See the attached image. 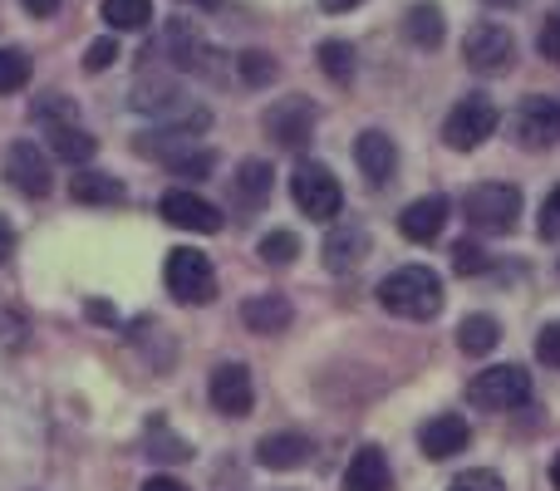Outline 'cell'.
<instances>
[{"label":"cell","mask_w":560,"mask_h":491,"mask_svg":"<svg viewBox=\"0 0 560 491\" xmlns=\"http://www.w3.org/2000/svg\"><path fill=\"white\" fill-rule=\"evenodd\" d=\"M378 305L398 319H433L443 309V280L428 266H398L378 285Z\"/></svg>","instance_id":"1"},{"label":"cell","mask_w":560,"mask_h":491,"mask_svg":"<svg viewBox=\"0 0 560 491\" xmlns=\"http://www.w3.org/2000/svg\"><path fill=\"white\" fill-rule=\"evenodd\" d=\"M290 197H295V207L310 222H335L339 207H345V187H339V177L329 173L325 163H295V173H290Z\"/></svg>","instance_id":"2"},{"label":"cell","mask_w":560,"mask_h":491,"mask_svg":"<svg viewBox=\"0 0 560 491\" xmlns=\"http://www.w3.org/2000/svg\"><path fill=\"white\" fill-rule=\"evenodd\" d=\"M467 398L477 408H487V413H512V408L532 404V374L522 364H497L467 384Z\"/></svg>","instance_id":"3"},{"label":"cell","mask_w":560,"mask_h":491,"mask_svg":"<svg viewBox=\"0 0 560 491\" xmlns=\"http://www.w3.org/2000/svg\"><path fill=\"white\" fill-rule=\"evenodd\" d=\"M463 212L477 232L506 236V232H516V217H522V192H516L512 183H482L467 192Z\"/></svg>","instance_id":"4"},{"label":"cell","mask_w":560,"mask_h":491,"mask_svg":"<svg viewBox=\"0 0 560 491\" xmlns=\"http://www.w3.org/2000/svg\"><path fill=\"white\" fill-rule=\"evenodd\" d=\"M163 280H167V290H173V300H183V305H207L217 290V266L197 246H177V250H167Z\"/></svg>","instance_id":"5"},{"label":"cell","mask_w":560,"mask_h":491,"mask_svg":"<svg viewBox=\"0 0 560 491\" xmlns=\"http://www.w3.org/2000/svg\"><path fill=\"white\" fill-rule=\"evenodd\" d=\"M497 104L487 94H467V98H457L453 104V114H447V124H443V138H447V148H457V153H472V148H482L487 138L497 133Z\"/></svg>","instance_id":"6"},{"label":"cell","mask_w":560,"mask_h":491,"mask_svg":"<svg viewBox=\"0 0 560 491\" xmlns=\"http://www.w3.org/2000/svg\"><path fill=\"white\" fill-rule=\"evenodd\" d=\"M463 59L472 74H506L516 59V39L506 25H472L463 39Z\"/></svg>","instance_id":"7"},{"label":"cell","mask_w":560,"mask_h":491,"mask_svg":"<svg viewBox=\"0 0 560 491\" xmlns=\"http://www.w3.org/2000/svg\"><path fill=\"white\" fill-rule=\"evenodd\" d=\"M5 183L15 187V192H25V197H49V187H55L49 157L39 153L30 138H20V143L5 148Z\"/></svg>","instance_id":"8"},{"label":"cell","mask_w":560,"mask_h":491,"mask_svg":"<svg viewBox=\"0 0 560 491\" xmlns=\"http://www.w3.org/2000/svg\"><path fill=\"white\" fill-rule=\"evenodd\" d=\"M158 212H163V222L183 226V232H197V236H212L222 232V212H217L207 197L197 192H183V187H173V192H163V202H158Z\"/></svg>","instance_id":"9"},{"label":"cell","mask_w":560,"mask_h":491,"mask_svg":"<svg viewBox=\"0 0 560 491\" xmlns=\"http://www.w3.org/2000/svg\"><path fill=\"white\" fill-rule=\"evenodd\" d=\"M266 133L280 148H305L310 133H315V104L310 98H280L271 114H266Z\"/></svg>","instance_id":"10"},{"label":"cell","mask_w":560,"mask_h":491,"mask_svg":"<svg viewBox=\"0 0 560 491\" xmlns=\"http://www.w3.org/2000/svg\"><path fill=\"white\" fill-rule=\"evenodd\" d=\"M354 163H359V173H364L369 187H388V183H394V173H398V148H394V138L378 133V128L359 133V138H354Z\"/></svg>","instance_id":"11"},{"label":"cell","mask_w":560,"mask_h":491,"mask_svg":"<svg viewBox=\"0 0 560 491\" xmlns=\"http://www.w3.org/2000/svg\"><path fill=\"white\" fill-rule=\"evenodd\" d=\"M212 404H217V413H226V418H246L252 413V404H256V384H252V369L246 364H222L212 374Z\"/></svg>","instance_id":"12"},{"label":"cell","mask_w":560,"mask_h":491,"mask_svg":"<svg viewBox=\"0 0 560 491\" xmlns=\"http://www.w3.org/2000/svg\"><path fill=\"white\" fill-rule=\"evenodd\" d=\"M447 217H453V207H447V197H418V202L404 207V217H398V232L408 236V242L428 246L443 236Z\"/></svg>","instance_id":"13"},{"label":"cell","mask_w":560,"mask_h":491,"mask_svg":"<svg viewBox=\"0 0 560 491\" xmlns=\"http://www.w3.org/2000/svg\"><path fill=\"white\" fill-rule=\"evenodd\" d=\"M516 138L526 148H556L560 138V104L556 98H526L516 114Z\"/></svg>","instance_id":"14"},{"label":"cell","mask_w":560,"mask_h":491,"mask_svg":"<svg viewBox=\"0 0 560 491\" xmlns=\"http://www.w3.org/2000/svg\"><path fill=\"white\" fill-rule=\"evenodd\" d=\"M467 437H472V428H467V418L457 413H443V418H428L423 433H418V443H423V457H433V463H443V457L463 453Z\"/></svg>","instance_id":"15"},{"label":"cell","mask_w":560,"mask_h":491,"mask_svg":"<svg viewBox=\"0 0 560 491\" xmlns=\"http://www.w3.org/2000/svg\"><path fill=\"white\" fill-rule=\"evenodd\" d=\"M310 437L305 433H271L256 443V463L271 467V472H290V467H305L310 463Z\"/></svg>","instance_id":"16"},{"label":"cell","mask_w":560,"mask_h":491,"mask_svg":"<svg viewBox=\"0 0 560 491\" xmlns=\"http://www.w3.org/2000/svg\"><path fill=\"white\" fill-rule=\"evenodd\" d=\"M394 487V472H388V457L378 447H359L349 457V472H345V491H388Z\"/></svg>","instance_id":"17"},{"label":"cell","mask_w":560,"mask_h":491,"mask_svg":"<svg viewBox=\"0 0 560 491\" xmlns=\"http://www.w3.org/2000/svg\"><path fill=\"white\" fill-rule=\"evenodd\" d=\"M49 153H55L59 163L84 167L89 157L98 153V138H89L79 124H49Z\"/></svg>","instance_id":"18"},{"label":"cell","mask_w":560,"mask_h":491,"mask_svg":"<svg viewBox=\"0 0 560 491\" xmlns=\"http://www.w3.org/2000/svg\"><path fill=\"white\" fill-rule=\"evenodd\" d=\"M242 319L256 329V335H280V329L295 319V309H290L285 295H256V300H246Z\"/></svg>","instance_id":"19"},{"label":"cell","mask_w":560,"mask_h":491,"mask_svg":"<svg viewBox=\"0 0 560 491\" xmlns=\"http://www.w3.org/2000/svg\"><path fill=\"white\" fill-rule=\"evenodd\" d=\"M69 192H74V202H84V207H118V202H128L124 183H118V177H108V173H79L74 183H69Z\"/></svg>","instance_id":"20"},{"label":"cell","mask_w":560,"mask_h":491,"mask_svg":"<svg viewBox=\"0 0 560 491\" xmlns=\"http://www.w3.org/2000/svg\"><path fill=\"white\" fill-rule=\"evenodd\" d=\"M364 256H369V236H364V226H339V232L325 242L329 270H354Z\"/></svg>","instance_id":"21"},{"label":"cell","mask_w":560,"mask_h":491,"mask_svg":"<svg viewBox=\"0 0 560 491\" xmlns=\"http://www.w3.org/2000/svg\"><path fill=\"white\" fill-rule=\"evenodd\" d=\"M404 35L413 39L418 49H438V45H443V10H438L433 0L413 5V10L404 15Z\"/></svg>","instance_id":"22"},{"label":"cell","mask_w":560,"mask_h":491,"mask_svg":"<svg viewBox=\"0 0 560 491\" xmlns=\"http://www.w3.org/2000/svg\"><path fill=\"white\" fill-rule=\"evenodd\" d=\"M236 197H242L246 207L266 202V197H271V163H261V157H246V163L236 167Z\"/></svg>","instance_id":"23"},{"label":"cell","mask_w":560,"mask_h":491,"mask_svg":"<svg viewBox=\"0 0 560 491\" xmlns=\"http://www.w3.org/2000/svg\"><path fill=\"white\" fill-rule=\"evenodd\" d=\"M497 339H502V329H497L492 315H467L463 329H457V344H463L467 354H492Z\"/></svg>","instance_id":"24"},{"label":"cell","mask_w":560,"mask_h":491,"mask_svg":"<svg viewBox=\"0 0 560 491\" xmlns=\"http://www.w3.org/2000/svg\"><path fill=\"white\" fill-rule=\"evenodd\" d=\"M104 20L114 30H148L153 25V0H104Z\"/></svg>","instance_id":"25"},{"label":"cell","mask_w":560,"mask_h":491,"mask_svg":"<svg viewBox=\"0 0 560 491\" xmlns=\"http://www.w3.org/2000/svg\"><path fill=\"white\" fill-rule=\"evenodd\" d=\"M319 69H325L335 84H349V79H354V49H349L345 39H325V45H319Z\"/></svg>","instance_id":"26"},{"label":"cell","mask_w":560,"mask_h":491,"mask_svg":"<svg viewBox=\"0 0 560 491\" xmlns=\"http://www.w3.org/2000/svg\"><path fill=\"white\" fill-rule=\"evenodd\" d=\"M30 84V59L20 49H0V94H15Z\"/></svg>","instance_id":"27"},{"label":"cell","mask_w":560,"mask_h":491,"mask_svg":"<svg viewBox=\"0 0 560 491\" xmlns=\"http://www.w3.org/2000/svg\"><path fill=\"white\" fill-rule=\"evenodd\" d=\"M487 266H492V260L482 256V246H477V242H457L453 246V270H457V276H482Z\"/></svg>","instance_id":"28"},{"label":"cell","mask_w":560,"mask_h":491,"mask_svg":"<svg viewBox=\"0 0 560 491\" xmlns=\"http://www.w3.org/2000/svg\"><path fill=\"white\" fill-rule=\"evenodd\" d=\"M261 256L271 260V266H290V260L300 256V242H295L290 232H271V236L261 242Z\"/></svg>","instance_id":"29"},{"label":"cell","mask_w":560,"mask_h":491,"mask_svg":"<svg viewBox=\"0 0 560 491\" xmlns=\"http://www.w3.org/2000/svg\"><path fill=\"white\" fill-rule=\"evenodd\" d=\"M242 79L246 84H271L276 79V65H271V55H242Z\"/></svg>","instance_id":"30"},{"label":"cell","mask_w":560,"mask_h":491,"mask_svg":"<svg viewBox=\"0 0 560 491\" xmlns=\"http://www.w3.org/2000/svg\"><path fill=\"white\" fill-rule=\"evenodd\" d=\"M447 491H506V487H502V477H497V472H482V467H472V472H463Z\"/></svg>","instance_id":"31"},{"label":"cell","mask_w":560,"mask_h":491,"mask_svg":"<svg viewBox=\"0 0 560 491\" xmlns=\"http://www.w3.org/2000/svg\"><path fill=\"white\" fill-rule=\"evenodd\" d=\"M212 167H217V157L207 153V148H192V153H187L183 163H173V173H177V177H207Z\"/></svg>","instance_id":"32"},{"label":"cell","mask_w":560,"mask_h":491,"mask_svg":"<svg viewBox=\"0 0 560 491\" xmlns=\"http://www.w3.org/2000/svg\"><path fill=\"white\" fill-rule=\"evenodd\" d=\"M114 59H118V45H114V39H94V45L84 49V69H89V74H98V69H108V65H114Z\"/></svg>","instance_id":"33"},{"label":"cell","mask_w":560,"mask_h":491,"mask_svg":"<svg viewBox=\"0 0 560 491\" xmlns=\"http://www.w3.org/2000/svg\"><path fill=\"white\" fill-rule=\"evenodd\" d=\"M536 354H541V364L560 369V319H556V325H546L541 335H536Z\"/></svg>","instance_id":"34"},{"label":"cell","mask_w":560,"mask_h":491,"mask_svg":"<svg viewBox=\"0 0 560 491\" xmlns=\"http://www.w3.org/2000/svg\"><path fill=\"white\" fill-rule=\"evenodd\" d=\"M536 45H541V55L551 59V65H560V10H551V15H546L541 39H536Z\"/></svg>","instance_id":"35"},{"label":"cell","mask_w":560,"mask_h":491,"mask_svg":"<svg viewBox=\"0 0 560 491\" xmlns=\"http://www.w3.org/2000/svg\"><path fill=\"white\" fill-rule=\"evenodd\" d=\"M541 236L546 242H560V187L541 202Z\"/></svg>","instance_id":"36"},{"label":"cell","mask_w":560,"mask_h":491,"mask_svg":"<svg viewBox=\"0 0 560 491\" xmlns=\"http://www.w3.org/2000/svg\"><path fill=\"white\" fill-rule=\"evenodd\" d=\"M20 5H25L35 20H49V15H55V10H59V0H20Z\"/></svg>","instance_id":"37"},{"label":"cell","mask_w":560,"mask_h":491,"mask_svg":"<svg viewBox=\"0 0 560 491\" xmlns=\"http://www.w3.org/2000/svg\"><path fill=\"white\" fill-rule=\"evenodd\" d=\"M143 491H192V487H183L177 477H148Z\"/></svg>","instance_id":"38"},{"label":"cell","mask_w":560,"mask_h":491,"mask_svg":"<svg viewBox=\"0 0 560 491\" xmlns=\"http://www.w3.org/2000/svg\"><path fill=\"white\" fill-rule=\"evenodd\" d=\"M10 250H15V226H10L5 217H0V260H5Z\"/></svg>","instance_id":"39"},{"label":"cell","mask_w":560,"mask_h":491,"mask_svg":"<svg viewBox=\"0 0 560 491\" xmlns=\"http://www.w3.org/2000/svg\"><path fill=\"white\" fill-rule=\"evenodd\" d=\"M319 5L335 10V15H339V10H354V5H364V0H319Z\"/></svg>","instance_id":"40"},{"label":"cell","mask_w":560,"mask_h":491,"mask_svg":"<svg viewBox=\"0 0 560 491\" xmlns=\"http://www.w3.org/2000/svg\"><path fill=\"white\" fill-rule=\"evenodd\" d=\"M551 482H556V491H560V453H556V463H551Z\"/></svg>","instance_id":"41"},{"label":"cell","mask_w":560,"mask_h":491,"mask_svg":"<svg viewBox=\"0 0 560 491\" xmlns=\"http://www.w3.org/2000/svg\"><path fill=\"white\" fill-rule=\"evenodd\" d=\"M192 5H217V0H192Z\"/></svg>","instance_id":"42"},{"label":"cell","mask_w":560,"mask_h":491,"mask_svg":"<svg viewBox=\"0 0 560 491\" xmlns=\"http://www.w3.org/2000/svg\"><path fill=\"white\" fill-rule=\"evenodd\" d=\"M492 5H512V0H492Z\"/></svg>","instance_id":"43"}]
</instances>
